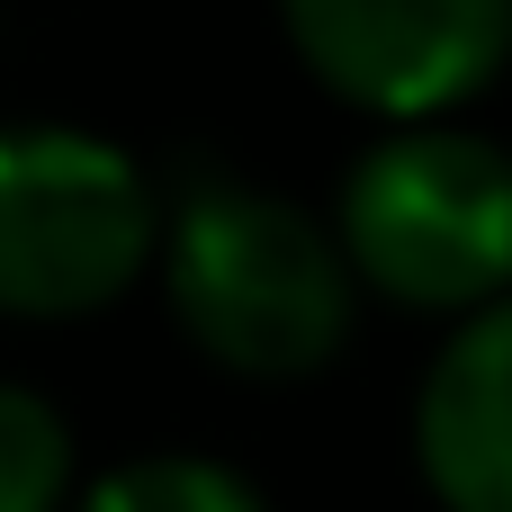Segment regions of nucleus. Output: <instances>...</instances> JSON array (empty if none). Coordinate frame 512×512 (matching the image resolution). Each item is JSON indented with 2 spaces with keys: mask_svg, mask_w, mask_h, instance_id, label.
<instances>
[{
  "mask_svg": "<svg viewBox=\"0 0 512 512\" xmlns=\"http://www.w3.org/2000/svg\"><path fill=\"white\" fill-rule=\"evenodd\" d=\"M414 459L450 512H512V297L441 342L414 396Z\"/></svg>",
  "mask_w": 512,
  "mask_h": 512,
  "instance_id": "nucleus-5",
  "label": "nucleus"
},
{
  "mask_svg": "<svg viewBox=\"0 0 512 512\" xmlns=\"http://www.w3.org/2000/svg\"><path fill=\"white\" fill-rule=\"evenodd\" d=\"M315 81L378 117H432L512 54V0H279Z\"/></svg>",
  "mask_w": 512,
  "mask_h": 512,
  "instance_id": "nucleus-4",
  "label": "nucleus"
},
{
  "mask_svg": "<svg viewBox=\"0 0 512 512\" xmlns=\"http://www.w3.org/2000/svg\"><path fill=\"white\" fill-rule=\"evenodd\" d=\"M81 512H261V495L216 459H135V468L99 477Z\"/></svg>",
  "mask_w": 512,
  "mask_h": 512,
  "instance_id": "nucleus-7",
  "label": "nucleus"
},
{
  "mask_svg": "<svg viewBox=\"0 0 512 512\" xmlns=\"http://www.w3.org/2000/svg\"><path fill=\"white\" fill-rule=\"evenodd\" d=\"M72 486V432L45 396L0 387V512H54Z\"/></svg>",
  "mask_w": 512,
  "mask_h": 512,
  "instance_id": "nucleus-6",
  "label": "nucleus"
},
{
  "mask_svg": "<svg viewBox=\"0 0 512 512\" xmlns=\"http://www.w3.org/2000/svg\"><path fill=\"white\" fill-rule=\"evenodd\" d=\"M153 261L144 171L63 126L0 135V306L9 315H90Z\"/></svg>",
  "mask_w": 512,
  "mask_h": 512,
  "instance_id": "nucleus-3",
  "label": "nucleus"
},
{
  "mask_svg": "<svg viewBox=\"0 0 512 512\" xmlns=\"http://www.w3.org/2000/svg\"><path fill=\"white\" fill-rule=\"evenodd\" d=\"M342 261L396 306L512 297V153L468 126H396L342 180Z\"/></svg>",
  "mask_w": 512,
  "mask_h": 512,
  "instance_id": "nucleus-2",
  "label": "nucleus"
},
{
  "mask_svg": "<svg viewBox=\"0 0 512 512\" xmlns=\"http://www.w3.org/2000/svg\"><path fill=\"white\" fill-rule=\"evenodd\" d=\"M162 288L180 333L243 378H306L351 342L360 279L342 234L252 180H207L171 216Z\"/></svg>",
  "mask_w": 512,
  "mask_h": 512,
  "instance_id": "nucleus-1",
  "label": "nucleus"
}]
</instances>
